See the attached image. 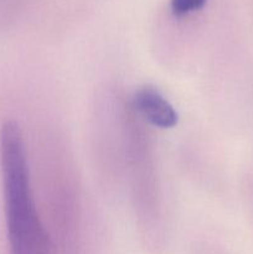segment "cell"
<instances>
[{
	"label": "cell",
	"mask_w": 253,
	"mask_h": 254,
	"mask_svg": "<svg viewBox=\"0 0 253 254\" xmlns=\"http://www.w3.org/2000/svg\"><path fill=\"white\" fill-rule=\"evenodd\" d=\"M0 164L10 253L49 254L50 238L31 192L24 135L11 119L0 129Z\"/></svg>",
	"instance_id": "cell-1"
},
{
	"label": "cell",
	"mask_w": 253,
	"mask_h": 254,
	"mask_svg": "<svg viewBox=\"0 0 253 254\" xmlns=\"http://www.w3.org/2000/svg\"><path fill=\"white\" fill-rule=\"evenodd\" d=\"M206 1L207 0H171L170 6L174 14L183 16V15L201 9L206 4Z\"/></svg>",
	"instance_id": "cell-3"
},
{
	"label": "cell",
	"mask_w": 253,
	"mask_h": 254,
	"mask_svg": "<svg viewBox=\"0 0 253 254\" xmlns=\"http://www.w3.org/2000/svg\"><path fill=\"white\" fill-rule=\"evenodd\" d=\"M134 106L140 116L156 128L170 129L178 124L175 108L155 87H140L134 94Z\"/></svg>",
	"instance_id": "cell-2"
}]
</instances>
